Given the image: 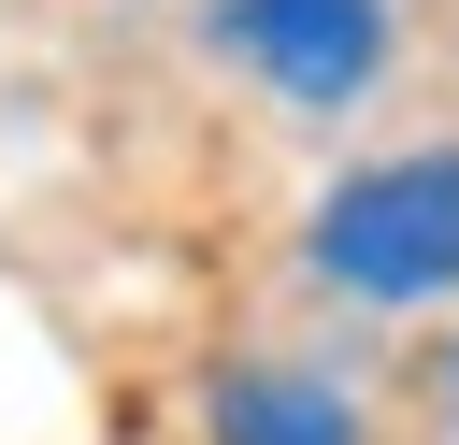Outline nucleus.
Instances as JSON below:
<instances>
[{
    "mask_svg": "<svg viewBox=\"0 0 459 445\" xmlns=\"http://www.w3.org/2000/svg\"><path fill=\"white\" fill-rule=\"evenodd\" d=\"M316 273L359 301H430L459 287V158H387L316 201Z\"/></svg>",
    "mask_w": 459,
    "mask_h": 445,
    "instance_id": "f257e3e1",
    "label": "nucleus"
},
{
    "mask_svg": "<svg viewBox=\"0 0 459 445\" xmlns=\"http://www.w3.org/2000/svg\"><path fill=\"white\" fill-rule=\"evenodd\" d=\"M230 43L301 100V115H344L387 57V0H230Z\"/></svg>",
    "mask_w": 459,
    "mask_h": 445,
    "instance_id": "f03ea898",
    "label": "nucleus"
},
{
    "mask_svg": "<svg viewBox=\"0 0 459 445\" xmlns=\"http://www.w3.org/2000/svg\"><path fill=\"white\" fill-rule=\"evenodd\" d=\"M215 445H359L316 373H215Z\"/></svg>",
    "mask_w": 459,
    "mask_h": 445,
    "instance_id": "7ed1b4c3",
    "label": "nucleus"
},
{
    "mask_svg": "<svg viewBox=\"0 0 459 445\" xmlns=\"http://www.w3.org/2000/svg\"><path fill=\"white\" fill-rule=\"evenodd\" d=\"M445 388H459V373H445Z\"/></svg>",
    "mask_w": 459,
    "mask_h": 445,
    "instance_id": "20e7f679",
    "label": "nucleus"
}]
</instances>
